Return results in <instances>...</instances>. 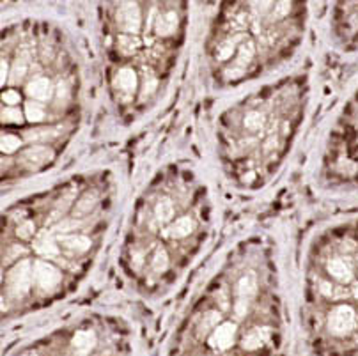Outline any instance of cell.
I'll list each match as a JSON object with an SVG mask.
<instances>
[{
    "label": "cell",
    "instance_id": "1",
    "mask_svg": "<svg viewBox=\"0 0 358 356\" xmlns=\"http://www.w3.org/2000/svg\"><path fill=\"white\" fill-rule=\"evenodd\" d=\"M348 128H350V138L343 141V149L337 155L334 171L344 181L358 183V96L355 99Z\"/></svg>",
    "mask_w": 358,
    "mask_h": 356
},
{
    "label": "cell",
    "instance_id": "2",
    "mask_svg": "<svg viewBox=\"0 0 358 356\" xmlns=\"http://www.w3.org/2000/svg\"><path fill=\"white\" fill-rule=\"evenodd\" d=\"M34 285V262L31 259H22L16 262L6 275V289L15 298H22Z\"/></svg>",
    "mask_w": 358,
    "mask_h": 356
},
{
    "label": "cell",
    "instance_id": "3",
    "mask_svg": "<svg viewBox=\"0 0 358 356\" xmlns=\"http://www.w3.org/2000/svg\"><path fill=\"white\" fill-rule=\"evenodd\" d=\"M142 11L141 6L135 2H121L114 15L115 27L122 34L137 36L142 29Z\"/></svg>",
    "mask_w": 358,
    "mask_h": 356
},
{
    "label": "cell",
    "instance_id": "4",
    "mask_svg": "<svg viewBox=\"0 0 358 356\" xmlns=\"http://www.w3.org/2000/svg\"><path fill=\"white\" fill-rule=\"evenodd\" d=\"M257 294V280H255L254 273H247L238 280L236 284V299L233 305V314L236 321L243 319L247 315L248 307H250L252 299Z\"/></svg>",
    "mask_w": 358,
    "mask_h": 356
},
{
    "label": "cell",
    "instance_id": "5",
    "mask_svg": "<svg viewBox=\"0 0 358 356\" xmlns=\"http://www.w3.org/2000/svg\"><path fill=\"white\" fill-rule=\"evenodd\" d=\"M54 149L45 144H31L18 155V165L29 171H38L54 162Z\"/></svg>",
    "mask_w": 358,
    "mask_h": 356
},
{
    "label": "cell",
    "instance_id": "6",
    "mask_svg": "<svg viewBox=\"0 0 358 356\" xmlns=\"http://www.w3.org/2000/svg\"><path fill=\"white\" fill-rule=\"evenodd\" d=\"M112 89H114L115 96H117L122 103L131 101L138 89L137 71H135L134 68H130V66L119 68L117 71L114 73V78H112Z\"/></svg>",
    "mask_w": 358,
    "mask_h": 356
},
{
    "label": "cell",
    "instance_id": "7",
    "mask_svg": "<svg viewBox=\"0 0 358 356\" xmlns=\"http://www.w3.org/2000/svg\"><path fill=\"white\" fill-rule=\"evenodd\" d=\"M62 280V273L48 261L34 262V285L41 292H54Z\"/></svg>",
    "mask_w": 358,
    "mask_h": 356
},
{
    "label": "cell",
    "instance_id": "8",
    "mask_svg": "<svg viewBox=\"0 0 358 356\" xmlns=\"http://www.w3.org/2000/svg\"><path fill=\"white\" fill-rule=\"evenodd\" d=\"M179 27V16L176 11H160L152 23V31L158 38H172Z\"/></svg>",
    "mask_w": 358,
    "mask_h": 356
},
{
    "label": "cell",
    "instance_id": "9",
    "mask_svg": "<svg viewBox=\"0 0 358 356\" xmlns=\"http://www.w3.org/2000/svg\"><path fill=\"white\" fill-rule=\"evenodd\" d=\"M241 38H245V34H233V36H227L225 39H220V41L215 45V50H213L215 61L227 62L231 61V59H234L238 48H240L241 43L245 41V39Z\"/></svg>",
    "mask_w": 358,
    "mask_h": 356
},
{
    "label": "cell",
    "instance_id": "10",
    "mask_svg": "<svg viewBox=\"0 0 358 356\" xmlns=\"http://www.w3.org/2000/svg\"><path fill=\"white\" fill-rule=\"evenodd\" d=\"M25 92L27 96H31L32 101L45 103L54 96V84L46 76H36L25 85Z\"/></svg>",
    "mask_w": 358,
    "mask_h": 356
},
{
    "label": "cell",
    "instance_id": "11",
    "mask_svg": "<svg viewBox=\"0 0 358 356\" xmlns=\"http://www.w3.org/2000/svg\"><path fill=\"white\" fill-rule=\"evenodd\" d=\"M222 321H224V318H222V311L211 308V311L204 312V315L199 319V322H195V330H194L195 339H197V341H206L208 335H210Z\"/></svg>",
    "mask_w": 358,
    "mask_h": 356
},
{
    "label": "cell",
    "instance_id": "12",
    "mask_svg": "<svg viewBox=\"0 0 358 356\" xmlns=\"http://www.w3.org/2000/svg\"><path fill=\"white\" fill-rule=\"evenodd\" d=\"M61 250L66 254H85L91 248V239L82 234H62L57 238Z\"/></svg>",
    "mask_w": 358,
    "mask_h": 356
},
{
    "label": "cell",
    "instance_id": "13",
    "mask_svg": "<svg viewBox=\"0 0 358 356\" xmlns=\"http://www.w3.org/2000/svg\"><path fill=\"white\" fill-rule=\"evenodd\" d=\"M194 229H195L194 218H192L190 215H185V216H179V218H176V220L172 222L167 229H165L164 234L169 236V238L181 239V238H187V236H190L192 232H194Z\"/></svg>",
    "mask_w": 358,
    "mask_h": 356
},
{
    "label": "cell",
    "instance_id": "14",
    "mask_svg": "<svg viewBox=\"0 0 358 356\" xmlns=\"http://www.w3.org/2000/svg\"><path fill=\"white\" fill-rule=\"evenodd\" d=\"M34 248L41 257L46 259H55L61 254V246H59L57 238H52V236H48L46 232H41V234L36 238Z\"/></svg>",
    "mask_w": 358,
    "mask_h": 356
},
{
    "label": "cell",
    "instance_id": "15",
    "mask_svg": "<svg viewBox=\"0 0 358 356\" xmlns=\"http://www.w3.org/2000/svg\"><path fill=\"white\" fill-rule=\"evenodd\" d=\"M254 57H255V41L254 39L247 38L240 45V48H238L236 55H234V59L231 64L238 66V68H241L247 71L248 66H250L252 61H254Z\"/></svg>",
    "mask_w": 358,
    "mask_h": 356
},
{
    "label": "cell",
    "instance_id": "16",
    "mask_svg": "<svg viewBox=\"0 0 358 356\" xmlns=\"http://www.w3.org/2000/svg\"><path fill=\"white\" fill-rule=\"evenodd\" d=\"M174 202L169 197H162L157 202V206H155V218H157V222L160 225H167L169 227L174 222Z\"/></svg>",
    "mask_w": 358,
    "mask_h": 356
},
{
    "label": "cell",
    "instance_id": "17",
    "mask_svg": "<svg viewBox=\"0 0 358 356\" xmlns=\"http://www.w3.org/2000/svg\"><path fill=\"white\" fill-rule=\"evenodd\" d=\"M98 201L99 199L94 192H87V194H84L78 201L75 202V206H73V211H71L73 216H75V218H84L85 215H89V213L98 206Z\"/></svg>",
    "mask_w": 358,
    "mask_h": 356
},
{
    "label": "cell",
    "instance_id": "18",
    "mask_svg": "<svg viewBox=\"0 0 358 356\" xmlns=\"http://www.w3.org/2000/svg\"><path fill=\"white\" fill-rule=\"evenodd\" d=\"M142 41L138 39V36H130V34H121L115 41V48L121 55L124 57H130V55H135V53L141 50Z\"/></svg>",
    "mask_w": 358,
    "mask_h": 356
},
{
    "label": "cell",
    "instance_id": "19",
    "mask_svg": "<svg viewBox=\"0 0 358 356\" xmlns=\"http://www.w3.org/2000/svg\"><path fill=\"white\" fill-rule=\"evenodd\" d=\"M29 71V53L22 52V55L16 57V61L13 62L11 75H9V84H20L22 80H25Z\"/></svg>",
    "mask_w": 358,
    "mask_h": 356
},
{
    "label": "cell",
    "instance_id": "20",
    "mask_svg": "<svg viewBox=\"0 0 358 356\" xmlns=\"http://www.w3.org/2000/svg\"><path fill=\"white\" fill-rule=\"evenodd\" d=\"M346 20H344V29L351 39L358 41V4H346Z\"/></svg>",
    "mask_w": 358,
    "mask_h": 356
},
{
    "label": "cell",
    "instance_id": "21",
    "mask_svg": "<svg viewBox=\"0 0 358 356\" xmlns=\"http://www.w3.org/2000/svg\"><path fill=\"white\" fill-rule=\"evenodd\" d=\"M243 126L247 131L259 133L261 129H264V126H266V115H264L261 111L247 112L243 118Z\"/></svg>",
    "mask_w": 358,
    "mask_h": 356
},
{
    "label": "cell",
    "instance_id": "22",
    "mask_svg": "<svg viewBox=\"0 0 358 356\" xmlns=\"http://www.w3.org/2000/svg\"><path fill=\"white\" fill-rule=\"evenodd\" d=\"M25 119H27L29 122H32V124H38V122L45 121L46 118V111L45 106H43V103L39 101H27V105H25Z\"/></svg>",
    "mask_w": 358,
    "mask_h": 356
},
{
    "label": "cell",
    "instance_id": "23",
    "mask_svg": "<svg viewBox=\"0 0 358 356\" xmlns=\"http://www.w3.org/2000/svg\"><path fill=\"white\" fill-rule=\"evenodd\" d=\"M169 264H171V259H169L167 250L162 248V246H158L157 250L152 252V257H151L152 271L157 273V275H162V273L167 271Z\"/></svg>",
    "mask_w": 358,
    "mask_h": 356
},
{
    "label": "cell",
    "instance_id": "24",
    "mask_svg": "<svg viewBox=\"0 0 358 356\" xmlns=\"http://www.w3.org/2000/svg\"><path fill=\"white\" fill-rule=\"evenodd\" d=\"M25 121V114L16 106H4L2 111V122L9 126H20Z\"/></svg>",
    "mask_w": 358,
    "mask_h": 356
},
{
    "label": "cell",
    "instance_id": "25",
    "mask_svg": "<svg viewBox=\"0 0 358 356\" xmlns=\"http://www.w3.org/2000/svg\"><path fill=\"white\" fill-rule=\"evenodd\" d=\"M25 356H45V355L39 351H29ZM50 356H108V355H105V353L101 351H96L92 353V355H84V353L76 351V349L71 346V342H68L66 349H59V351H55L54 355H50Z\"/></svg>",
    "mask_w": 358,
    "mask_h": 356
},
{
    "label": "cell",
    "instance_id": "26",
    "mask_svg": "<svg viewBox=\"0 0 358 356\" xmlns=\"http://www.w3.org/2000/svg\"><path fill=\"white\" fill-rule=\"evenodd\" d=\"M20 148H22V138L18 135H13V133L2 135V152L4 155H15Z\"/></svg>",
    "mask_w": 358,
    "mask_h": 356
},
{
    "label": "cell",
    "instance_id": "27",
    "mask_svg": "<svg viewBox=\"0 0 358 356\" xmlns=\"http://www.w3.org/2000/svg\"><path fill=\"white\" fill-rule=\"evenodd\" d=\"M157 87H158L157 75H155L152 71H145L144 78H142V96L148 98V96H151L152 92L157 91Z\"/></svg>",
    "mask_w": 358,
    "mask_h": 356
},
{
    "label": "cell",
    "instance_id": "28",
    "mask_svg": "<svg viewBox=\"0 0 358 356\" xmlns=\"http://www.w3.org/2000/svg\"><path fill=\"white\" fill-rule=\"evenodd\" d=\"M59 128L55 126H43V128L32 129L29 136H32V141H48L50 136H57Z\"/></svg>",
    "mask_w": 358,
    "mask_h": 356
},
{
    "label": "cell",
    "instance_id": "29",
    "mask_svg": "<svg viewBox=\"0 0 358 356\" xmlns=\"http://www.w3.org/2000/svg\"><path fill=\"white\" fill-rule=\"evenodd\" d=\"M245 75H247V71L234 64H229L227 68H224V71H222V76H224L225 82H238V80L243 78Z\"/></svg>",
    "mask_w": 358,
    "mask_h": 356
},
{
    "label": "cell",
    "instance_id": "30",
    "mask_svg": "<svg viewBox=\"0 0 358 356\" xmlns=\"http://www.w3.org/2000/svg\"><path fill=\"white\" fill-rule=\"evenodd\" d=\"M291 8H293V4H289V2H277V4L273 6V9H271V13H270L271 20L286 18V16L289 15Z\"/></svg>",
    "mask_w": 358,
    "mask_h": 356
},
{
    "label": "cell",
    "instance_id": "31",
    "mask_svg": "<svg viewBox=\"0 0 358 356\" xmlns=\"http://www.w3.org/2000/svg\"><path fill=\"white\" fill-rule=\"evenodd\" d=\"M34 232H36V225H34V222H31V220L23 222V224H20L18 229H16V236H18L20 239L34 238Z\"/></svg>",
    "mask_w": 358,
    "mask_h": 356
},
{
    "label": "cell",
    "instance_id": "32",
    "mask_svg": "<svg viewBox=\"0 0 358 356\" xmlns=\"http://www.w3.org/2000/svg\"><path fill=\"white\" fill-rule=\"evenodd\" d=\"M2 101H4V106H15L22 101V96H20V92L15 91V89H8V91L2 92Z\"/></svg>",
    "mask_w": 358,
    "mask_h": 356
},
{
    "label": "cell",
    "instance_id": "33",
    "mask_svg": "<svg viewBox=\"0 0 358 356\" xmlns=\"http://www.w3.org/2000/svg\"><path fill=\"white\" fill-rule=\"evenodd\" d=\"M9 252H11V254L4 255V264H6V262H11V261H15V259H18L20 255L25 252V248H23V246H20V245H13V246H9Z\"/></svg>",
    "mask_w": 358,
    "mask_h": 356
},
{
    "label": "cell",
    "instance_id": "34",
    "mask_svg": "<svg viewBox=\"0 0 358 356\" xmlns=\"http://www.w3.org/2000/svg\"><path fill=\"white\" fill-rule=\"evenodd\" d=\"M278 148V136L277 135H268L263 142V149L266 152L275 151Z\"/></svg>",
    "mask_w": 358,
    "mask_h": 356
},
{
    "label": "cell",
    "instance_id": "35",
    "mask_svg": "<svg viewBox=\"0 0 358 356\" xmlns=\"http://www.w3.org/2000/svg\"><path fill=\"white\" fill-rule=\"evenodd\" d=\"M144 261H145V254L144 252H134L131 254V262L135 264V268H142L144 266Z\"/></svg>",
    "mask_w": 358,
    "mask_h": 356
},
{
    "label": "cell",
    "instance_id": "36",
    "mask_svg": "<svg viewBox=\"0 0 358 356\" xmlns=\"http://www.w3.org/2000/svg\"><path fill=\"white\" fill-rule=\"evenodd\" d=\"M9 66H8V62L6 61H2V84H6V80L9 78L8 76V71H9Z\"/></svg>",
    "mask_w": 358,
    "mask_h": 356
}]
</instances>
